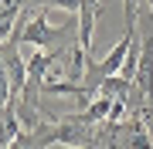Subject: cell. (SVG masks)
<instances>
[{"label":"cell","mask_w":153,"mask_h":149,"mask_svg":"<svg viewBox=\"0 0 153 149\" xmlns=\"http://www.w3.org/2000/svg\"><path fill=\"white\" fill-rule=\"evenodd\" d=\"M68 37H78V21L51 24L44 17V10H34V7L21 10V17L14 24V34H10V41H17V44H31V48H44V51L65 48Z\"/></svg>","instance_id":"6da1fadb"},{"label":"cell","mask_w":153,"mask_h":149,"mask_svg":"<svg viewBox=\"0 0 153 149\" xmlns=\"http://www.w3.org/2000/svg\"><path fill=\"white\" fill-rule=\"evenodd\" d=\"M136 95L143 102V109L153 105V31L140 41V58H136V75H133Z\"/></svg>","instance_id":"7a4b0ae2"},{"label":"cell","mask_w":153,"mask_h":149,"mask_svg":"<svg viewBox=\"0 0 153 149\" xmlns=\"http://www.w3.org/2000/svg\"><path fill=\"white\" fill-rule=\"evenodd\" d=\"M95 14H99V7H88L82 4V10H78V44H82L85 51H92V34H95Z\"/></svg>","instance_id":"3957f363"},{"label":"cell","mask_w":153,"mask_h":149,"mask_svg":"<svg viewBox=\"0 0 153 149\" xmlns=\"http://www.w3.org/2000/svg\"><path fill=\"white\" fill-rule=\"evenodd\" d=\"M109 112H112V98L109 95H95V98L82 109V119L88 122V126H99V122L109 119Z\"/></svg>","instance_id":"277c9868"},{"label":"cell","mask_w":153,"mask_h":149,"mask_svg":"<svg viewBox=\"0 0 153 149\" xmlns=\"http://www.w3.org/2000/svg\"><path fill=\"white\" fill-rule=\"evenodd\" d=\"M27 7H34V10H48V7H58V10L78 14V10H82V0H27Z\"/></svg>","instance_id":"5b68a950"},{"label":"cell","mask_w":153,"mask_h":149,"mask_svg":"<svg viewBox=\"0 0 153 149\" xmlns=\"http://www.w3.org/2000/svg\"><path fill=\"white\" fill-rule=\"evenodd\" d=\"M82 4H88V7H99V0H82Z\"/></svg>","instance_id":"8992f818"},{"label":"cell","mask_w":153,"mask_h":149,"mask_svg":"<svg viewBox=\"0 0 153 149\" xmlns=\"http://www.w3.org/2000/svg\"><path fill=\"white\" fill-rule=\"evenodd\" d=\"M68 149H88V146H68Z\"/></svg>","instance_id":"52a82bcc"}]
</instances>
